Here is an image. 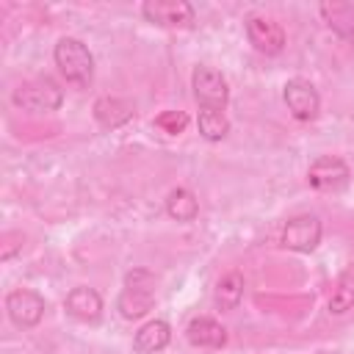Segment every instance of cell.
Masks as SVG:
<instances>
[{"instance_id": "ac0fdd59", "label": "cell", "mask_w": 354, "mask_h": 354, "mask_svg": "<svg viewBox=\"0 0 354 354\" xmlns=\"http://www.w3.org/2000/svg\"><path fill=\"white\" fill-rule=\"evenodd\" d=\"M166 213L174 221H194L199 216V199L188 188H174L166 196Z\"/></svg>"}, {"instance_id": "7a4b0ae2", "label": "cell", "mask_w": 354, "mask_h": 354, "mask_svg": "<svg viewBox=\"0 0 354 354\" xmlns=\"http://www.w3.org/2000/svg\"><path fill=\"white\" fill-rule=\"evenodd\" d=\"M155 304V277L147 268H133L124 277V288L116 299V310L122 313V318L136 321L141 315H147Z\"/></svg>"}, {"instance_id": "6da1fadb", "label": "cell", "mask_w": 354, "mask_h": 354, "mask_svg": "<svg viewBox=\"0 0 354 354\" xmlns=\"http://www.w3.org/2000/svg\"><path fill=\"white\" fill-rule=\"evenodd\" d=\"M53 58H55V66L61 69V75L66 77V83L72 86H80L86 88L94 77V55L88 53V47L75 39V36H64L58 39L55 50H53Z\"/></svg>"}, {"instance_id": "8992f818", "label": "cell", "mask_w": 354, "mask_h": 354, "mask_svg": "<svg viewBox=\"0 0 354 354\" xmlns=\"http://www.w3.org/2000/svg\"><path fill=\"white\" fill-rule=\"evenodd\" d=\"M282 97H285L288 111L299 122H313L318 116V111H321L318 88L310 80H304V77H290L285 83V88H282Z\"/></svg>"}, {"instance_id": "e0dca14e", "label": "cell", "mask_w": 354, "mask_h": 354, "mask_svg": "<svg viewBox=\"0 0 354 354\" xmlns=\"http://www.w3.org/2000/svg\"><path fill=\"white\" fill-rule=\"evenodd\" d=\"M354 307V266H346L332 288V296H329V313L335 315H343Z\"/></svg>"}, {"instance_id": "d6986e66", "label": "cell", "mask_w": 354, "mask_h": 354, "mask_svg": "<svg viewBox=\"0 0 354 354\" xmlns=\"http://www.w3.org/2000/svg\"><path fill=\"white\" fill-rule=\"evenodd\" d=\"M196 124H199V133H202L207 141H221V138L230 133V122H227L224 111L202 108L199 116H196Z\"/></svg>"}, {"instance_id": "5b68a950", "label": "cell", "mask_w": 354, "mask_h": 354, "mask_svg": "<svg viewBox=\"0 0 354 354\" xmlns=\"http://www.w3.org/2000/svg\"><path fill=\"white\" fill-rule=\"evenodd\" d=\"M141 14L147 22H155L160 28H191L196 22L194 6L185 0H147L141 6Z\"/></svg>"}, {"instance_id": "ffe728a7", "label": "cell", "mask_w": 354, "mask_h": 354, "mask_svg": "<svg viewBox=\"0 0 354 354\" xmlns=\"http://www.w3.org/2000/svg\"><path fill=\"white\" fill-rule=\"evenodd\" d=\"M155 127H160V130L169 133V136H177V133H183V130L188 127V116H185L183 111H163V113L155 119Z\"/></svg>"}, {"instance_id": "9c48e42d", "label": "cell", "mask_w": 354, "mask_h": 354, "mask_svg": "<svg viewBox=\"0 0 354 354\" xmlns=\"http://www.w3.org/2000/svg\"><path fill=\"white\" fill-rule=\"evenodd\" d=\"M246 36H249L252 47L263 55H279L285 50V30L279 22H274L268 17L252 14L246 19Z\"/></svg>"}, {"instance_id": "2e32d148", "label": "cell", "mask_w": 354, "mask_h": 354, "mask_svg": "<svg viewBox=\"0 0 354 354\" xmlns=\"http://www.w3.org/2000/svg\"><path fill=\"white\" fill-rule=\"evenodd\" d=\"M243 299V277L238 271H230L224 274L218 282H216V290H213V301L218 310H235Z\"/></svg>"}, {"instance_id": "7c38bea8", "label": "cell", "mask_w": 354, "mask_h": 354, "mask_svg": "<svg viewBox=\"0 0 354 354\" xmlns=\"http://www.w3.org/2000/svg\"><path fill=\"white\" fill-rule=\"evenodd\" d=\"M185 337L191 346H199V348H221L227 343V332L218 321L207 318V315H196L188 321L185 326Z\"/></svg>"}, {"instance_id": "9a60e30c", "label": "cell", "mask_w": 354, "mask_h": 354, "mask_svg": "<svg viewBox=\"0 0 354 354\" xmlns=\"http://www.w3.org/2000/svg\"><path fill=\"white\" fill-rule=\"evenodd\" d=\"M133 105L119 100V97H100L94 102V119L105 127V130H116L122 124H127L133 119Z\"/></svg>"}, {"instance_id": "8fae6325", "label": "cell", "mask_w": 354, "mask_h": 354, "mask_svg": "<svg viewBox=\"0 0 354 354\" xmlns=\"http://www.w3.org/2000/svg\"><path fill=\"white\" fill-rule=\"evenodd\" d=\"M64 307H66V313H69L72 318L86 321V324H94V321H100V315H102V299H100V293H97L94 288H88V285L72 288V290L66 293Z\"/></svg>"}, {"instance_id": "ba28073f", "label": "cell", "mask_w": 354, "mask_h": 354, "mask_svg": "<svg viewBox=\"0 0 354 354\" xmlns=\"http://www.w3.org/2000/svg\"><path fill=\"white\" fill-rule=\"evenodd\" d=\"M6 313L17 326L30 329L44 315V299L30 288H17L6 296Z\"/></svg>"}, {"instance_id": "277c9868", "label": "cell", "mask_w": 354, "mask_h": 354, "mask_svg": "<svg viewBox=\"0 0 354 354\" xmlns=\"http://www.w3.org/2000/svg\"><path fill=\"white\" fill-rule=\"evenodd\" d=\"M191 88H194V97L202 108H213V111H224L227 100H230V88H227V80L218 69L213 66H196L194 75H191Z\"/></svg>"}, {"instance_id": "30bf717a", "label": "cell", "mask_w": 354, "mask_h": 354, "mask_svg": "<svg viewBox=\"0 0 354 354\" xmlns=\"http://www.w3.org/2000/svg\"><path fill=\"white\" fill-rule=\"evenodd\" d=\"M348 177H351V171H348L346 160H340L337 155H321L307 169V183L318 191H337L348 183Z\"/></svg>"}, {"instance_id": "52a82bcc", "label": "cell", "mask_w": 354, "mask_h": 354, "mask_svg": "<svg viewBox=\"0 0 354 354\" xmlns=\"http://www.w3.org/2000/svg\"><path fill=\"white\" fill-rule=\"evenodd\" d=\"M321 243V218L313 213L293 216L282 230V246L290 252H313Z\"/></svg>"}, {"instance_id": "4fadbf2b", "label": "cell", "mask_w": 354, "mask_h": 354, "mask_svg": "<svg viewBox=\"0 0 354 354\" xmlns=\"http://www.w3.org/2000/svg\"><path fill=\"white\" fill-rule=\"evenodd\" d=\"M169 340H171V326H169L166 321L155 318V321H147V324L136 332L133 348H136L138 354H158V351H163V348L169 346Z\"/></svg>"}, {"instance_id": "3957f363", "label": "cell", "mask_w": 354, "mask_h": 354, "mask_svg": "<svg viewBox=\"0 0 354 354\" xmlns=\"http://www.w3.org/2000/svg\"><path fill=\"white\" fill-rule=\"evenodd\" d=\"M14 102L25 111L33 113H47V111H58L64 102V91L58 88V83L53 77H33L22 86L14 88Z\"/></svg>"}, {"instance_id": "5bb4252c", "label": "cell", "mask_w": 354, "mask_h": 354, "mask_svg": "<svg viewBox=\"0 0 354 354\" xmlns=\"http://www.w3.org/2000/svg\"><path fill=\"white\" fill-rule=\"evenodd\" d=\"M324 22L346 41H354V3H343V0H332V3H321L318 6Z\"/></svg>"}]
</instances>
